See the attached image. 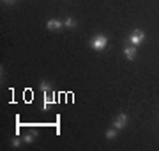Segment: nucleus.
<instances>
[{
	"label": "nucleus",
	"instance_id": "obj_1",
	"mask_svg": "<svg viewBox=\"0 0 159 151\" xmlns=\"http://www.w3.org/2000/svg\"><path fill=\"white\" fill-rule=\"evenodd\" d=\"M90 48L92 49H96V51H102L106 46H108V37L106 35H102V34H97V35H94L90 39Z\"/></svg>",
	"mask_w": 159,
	"mask_h": 151
},
{
	"label": "nucleus",
	"instance_id": "obj_2",
	"mask_svg": "<svg viewBox=\"0 0 159 151\" xmlns=\"http://www.w3.org/2000/svg\"><path fill=\"white\" fill-rule=\"evenodd\" d=\"M143 40H145V34H143L142 30H133V32H131V35H129V42L133 46H140L143 42Z\"/></svg>",
	"mask_w": 159,
	"mask_h": 151
},
{
	"label": "nucleus",
	"instance_id": "obj_3",
	"mask_svg": "<svg viewBox=\"0 0 159 151\" xmlns=\"http://www.w3.org/2000/svg\"><path fill=\"white\" fill-rule=\"evenodd\" d=\"M55 102H57L55 93H53V91H46V93H44V102H43V109H44V111H48V109L55 104Z\"/></svg>",
	"mask_w": 159,
	"mask_h": 151
},
{
	"label": "nucleus",
	"instance_id": "obj_4",
	"mask_svg": "<svg viewBox=\"0 0 159 151\" xmlns=\"http://www.w3.org/2000/svg\"><path fill=\"white\" fill-rule=\"evenodd\" d=\"M127 125V116H125L124 112H120V114H117V118L113 120V127L117 130H122Z\"/></svg>",
	"mask_w": 159,
	"mask_h": 151
},
{
	"label": "nucleus",
	"instance_id": "obj_5",
	"mask_svg": "<svg viewBox=\"0 0 159 151\" xmlns=\"http://www.w3.org/2000/svg\"><path fill=\"white\" fill-rule=\"evenodd\" d=\"M124 55H125V58H127V60H131V62H133V60H134V58H136V46H133V44H127V46H124Z\"/></svg>",
	"mask_w": 159,
	"mask_h": 151
},
{
	"label": "nucleus",
	"instance_id": "obj_6",
	"mask_svg": "<svg viewBox=\"0 0 159 151\" xmlns=\"http://www.w3.org/2000/svg\"><path fill=\"white\" fill-rule=\"evenodd\" d=\"M64 27V21H60V19H50V21L46 23V28L48 30H58V28Z\"/></svg>",
	"mask_w": 159,
	"mask_h": 151
},
{
	"label": "nucleus",
	"instance_id": "obj_7",
	"mask_svg": "<svg viewBox=\"0 0 159 151\" xmlns=\"http://www.w3.org/2000/svg\"><path fill=\"white\" fill-rule=\"evenodd\" d=\"M35 137H37V130H30V132H27V134L23 135V142L32 144V142L35 141Z\"/></svg>",
	"mask_w": 159,
	"mask_h": 151
},
{
	"label": "nucleus",
	"instance_id": "obj_8",
	"mask_svg": "<svg viewBox=\"0 0 159 151\" xmlns=\"http://www.w3.org/2000/svg\"><path fill=\"white\" fill-rule=\"evenodd\" d=\"M76 25H78V21H76L74 18H66V19H64V27H67V28H76Z\"/></svg>",
	"mask_w": 159,
	"mask_h": 151
},
{
	"label": "nucleus",
	"instance_id": "obj_9",
	"mask_svg": "<svg viewBox=\"0 0 159 151\" xmlns=\"http://www.w3.org/2000/svg\"><path fill=\"white\" fill-rule=\"evenodd\" d=\"M117 132H119V130L115 128V127L113 128H110L108 132H106V139H115V137H117Z\"/></svg>",
	"mask_w": 159,
	"mask_h": 151
},
{
	"label": "nucleus",
	"instance_id": "obj_10",
	"mask_svg": "<svg viewBox=\"0 0 159 151\" xmlns=\"http://www.w3.org/2000/svg\"><path fill=\"white\" fill-rule=\"evenodd\" d=\"M41 90H43V93H46V91H51V84L46 83V81H41Z\"/></svg>",
	"mask_w": 159,
	"mask_h": 151
},
{
	"label": "nucleus",
	"instance_id": "obj_11",
	"mask_svg": "<svg viewBox=\"0 0 159 151\" xmlns=\"http://www.w3.org/2000/svg\"><path fill=\"white\" fill-rule=\"evenodd\" d=\"M11 144L14 146V148H20V146H21V141H20V139H14V141L11 142Z\"/></svg>",
	"mask_w": 159,
	"mask_h": 151
},
{
	"label": "nucleus",
	"instance_id": "obj_12",
	"mask_svg": "<svg viewBox=\"0 0 159 151\" xmlns=\"http://www.w3.org/2000/svg\"><path fill=\"white\" fill-rule=\"evenodd\" d=\"M6 4H14V0H4Z\"/></svg>",
	"mask_w": 159,
	"mask_h": 151
}]
</instances>
